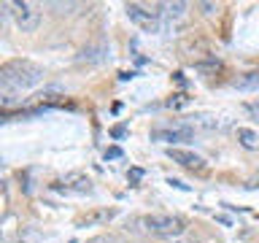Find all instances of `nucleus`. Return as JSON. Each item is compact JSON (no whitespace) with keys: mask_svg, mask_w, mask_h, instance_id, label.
Returning <instances> with one entry per match:
<instances>
[{"mask_svg":"<svg viewBox=\"0 0 259 243\" xmlns=\"http://www.w3.org/2000/svg\"><path fill=\"white\" fill-rule=\"evenodd\" d=\"M46 70L30 60H11L0 68V87L16 89V92H27L44 81Z\"/></svg>","mask_w":259,"mask_h":243,"instance_id":"obj_1","label":"nucleus"},{"mask_svg":"<svg viewBox=\"0 0 259 243\" xmlns=\"http://www.w3.org/2000/svg\"><path fill=\"white\" fill-rule=\"evenodd\" d=\"M138 227L157 238H181L186 232V222L176 214H146L138 219Z\"/></svg>","mask_w":259,"mask_h":243,"instance_id":"obj_2","label":"nucleus"},{"mask_svg":"<svg viewBox=\"0 0 259 243\" xmlns=\"http://www.w3.org/2000/svg\"><path fill=\"white\" fill-rule=\"evenodd\" d=\"M124 11L130 16V22L138 24L146 32H159L162 27V3H127Z\"/></svg>","mask_w":259,"mask_h":243,"instance_id":"obj_3","label":"nucleus"},{"mask_svg":"<svg viewBox=\"0 0 259 243\" xmlns=\"http://www.w3.org/2000/svg\"><path fill=\"white\" fill-rule=\"evenodd\" d=\"M8 14H11L14 24L19 27L22 32H35L38 24H40V11L35 3H27V0H22V3H6Z\"/></svg>","mask_w":259,"mask_h":243,"instance_id":"obj_4","label":"nucleus"},{"mask_svg":"<svg viewBox=\"0 0 259 243\" xmlns=\"http://www.w3.org/2000/svg\"><path fill=\"white\" fill-rule=\"evenodd\" d=\"M192 135H194V130L186 125V122H178V125H165V127H159V130H154V133H151L154 141L170 143V149H173V143L192 141Z\"/></svg>","mask_w":259,"mask_h":243,"instance_id":"obj_5","label":"nucleus"},{"mask_svg":"<svg viewBox=\"0 0 259 243\" xmlns=\"http://www.w3.org/2000/svg\"><path fill=\"white\" fill-rule=\"evenodd\" d=\"M167 157L178 162V165L189 168V170H205V159L194 151H186V149H167Z\"/></svg>","mask_w":259,"mask_h":243,"instance_id":"obj_6","label":"nucleus"},{"mask_svg":"<svg viewBox=\"0 0 259 243\" xmlns=\"http://www.w3.org/2000/svg\"><path fill=\"white\" fill-rule=\"evenodd\" d=\"M60 184H62L60 189L62 192H70V194H87V192H92V181H89V176H84V173H68Z\"/></svg>","mask_w":259,"mask_h":243,"instance_id":"obj_7","label":"nucleus"},{"mask_svg":"<svg viewBox=\"0 0 259 243\" xmlns=\"http://www.w3.org/2000/svg\"><path fill=\"white\" fill-rule=\"evenodd\" d=\"M235 138H238V143H240L246 151H259V133H256V130L238 127V130H235Z\"/></svg>","mask_w":259,"mask_h":243,"instance_id":"obj_8","label":"nucleus"},{"mask_svg":"<svg viewBox=\"0 0 259 243\" xmlns=\"http://www.w3.org/2000/svg\"><path fill=\"white\" fill-rule=\"evenodd\" d=\"M22 92H16V89H8V87H0V105L8 111V108H16V105H22Z\"/></svg>","mask_w":259,"mask_h":243,"instance_id":"obj_9","label":"nucleus"},{"mask_svg":"<svg viewBox=\"0 0 259 243\" xmlns=\"http://www.w3.org/2000/svg\"><path fill=\"white\" fill-rule=\"evenodd\" d=\"M186 3H162V14L167 16L170 22H181L184 16H186ZM165 16H162V19H165Z\"/></svg>","mask_w":259,"mask_h":243,"instance_id":"obj_10","label":"nucleus"},{"mask_svg":"<svg viewBox=\"0 0 259 243\" xmlns=\"http://www.w3.org/2000/svg\"><path fill=\"white\" fill-rule=\"evenodd\" d=\"M235 87L243 89V92H256V89H259V70L246 73V76H240L238 81H235Z\"/></svg>","mask_w":259,"mask_h":243,"instance_id":"obj_11","label":"nucleus"},{"mask_svg":"<svg viewBox=\"0 0 259 243\" xmlns=\"http://www.w3.org/2000/svg\"><path fill=\"white\" fill-rule=\"evenodd\" d=\"M186 103H189V97H184V95H176V100H170L167 105H170V108H184Z\"/></svg>","mask_w":259,"mask_h":243,"instance_id":"obj_12","label":"nucleus"},{"mask_svg":"<svg viewBox=\"0 0 259 243\" xmlns=\"http://www.w3.org/2000/svg\"><path fill=\"white\" fill-rule=\"evenodd\" d=\"M246 111L254 116L256 122H259V100H251V103H246Z\"/></svg>","mask_w":259,"mask_h":243,"instance_id":"obj_13","label":"nucleus"},{"mask_svg":"<svg viewBox=\"0 0 259 243\" xmlns=\"http://www.w3.org/2000/svg\"><path fill=\"white\" fill-rule=\"evenodd\" d=\"M167 184H170V186H176V189H181V192H189V184L178 181V178H167Z\"/></svg>","mask_w":259,"mask_h":243,"instance_id":"obj_14","label":"nucleus"},{"mask_svg":"<svg viewBox=\"0 0 259 243\" xmlns=\"http://www.w3.org/2000/svg\"><path fill=\"white\" fill-rule=\"evenodd\" d=\"M200 8H202V11H205L208 16H213V14L219 11V6H213V3H200Z\"/></svg>","mask_w":259,"mask_h":243,"instance_id":"obj_15","label":"nucleus"},{"mask_svg":"<svg viewBox=\"0 0 259 243\" xmlns=\"http://www.w3.org/2000/svg\"><path fill=\"white\" fill-rule=\"evenodd\" d=\"M111 135H113V138H124V127H121V125H119V127H113V130H111Z\"/></svg>","mask_w":259,"mask_h":243,"instance_id":"obj_16","label":"nucleus"},{"mask_svg":"<svg viewBox=\"0 0 259 243\" xmlns=\"http://www.w3.org/2000/svg\"><path fill=\"white\" fill-rule=\"evenodd\" d=\"M113 157H121V151L119 149H108V151H105V159H113Z\"/></svg>","mask_w":259,"mask_h":243,"instance_id":"obj_17","label":"nucleus"},{"mask_svg":"<svg viewBox=\"0 0 259 243\" xmlns=\"http://www.w3.org/2000/svg\"><path fill=\"white\" fill-rule=\"evenodd\" d=\"M254 186H259V173H256V178H254Z\"/></svg>","mask_w":259,"mask_h":243,"instance_id":"obj_18","label":"nucleus"}]
</instances>
